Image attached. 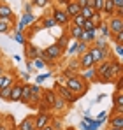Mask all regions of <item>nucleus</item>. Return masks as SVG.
I'll return each mask as SVG.
<instances>
[{
  "label": "nucleus",
  "mask_w": 123,
  "mask_h": 130,
  "mask_svg": "<svg viewBox=\"0 0 123 130\" xmlns=\"http://www.w3.org/2000/svg\"><path fill=\"white\" fill-rule=\"evenodd\" d=\"M88 86H90V83H86L79 74H76V76H72V77H69V79L65 81V88L70 90L76 97L84 95V93L88 91Z\"/></svg>",
  "instance_id": "1"
},
{
  "label": "nucleus",
  "mask_w": 123,
  "mask_h": 130,
  "mask_svg": "<svg viewBox=\"0 0 123 130\" xmlns=\"http://www.w3.org/2000/svg\"><path fill=\"white\" fill-rule=\"evenodd\" d=\"M109 65H111V60H109V58L95 65V74H97V81H99V83H113L114 76H113Z\"/></svg>",
  "instance_id": "2"
},
{
  "label": "nucleus",
  "mask_w": 123,
  "mask_h": 130,
  "mask_svg": "<svg viewBox=\"0 0 123 130\" xmlns=\"http://www.w3.org/2000/svg\"><path fill=\"white\" fill-rule=\"evenodd\" d=\"M88 53H90V56H91V60H93L95 65L109 58V49H99V47H95L93 44L88 46Z\"/></svg>",
  "instance_id": "3"
},
{
  "label": "nucleus",
  "mask_w": 123,
  "mask_h": 130,
  "mask_svg": "<svg viewBox=\"0 0 123 130\" xmlns=\"http://www.w3.org/2000/svg\"><path fill=\"white\" fill-rule=\"evenodd\" d=\"M53 90L56 91V95L60 97L65 104H74V102L78 100V97H76L70 90H67L65 86H58V85H55V88H53Z\"/></svg>",
  "instance_id": "4"
},
{
  "label": "nucleus",
  "mask_w": 123,
  "mask_h": 130,
  "mask_svg": "<svg viewBox=\"0 0 123 130\" xmlns=\"http://www.w3.org/2000/svg\"><path fill=\"white\" fill-rule=\"evenodd\" d=\"M51 18L55 20L56 25H60V26H65V25H69V23H70V18L67 16V12H65L62 7H53Z\"/></svg>",
  "instance_id": "5"
},
{
  "label": "nucleus",
  "mask_w": 123,
  "mask_h": 130,
  "mask_svg": "<svg viewBox=\"0 0 123 130\" xmlns=\"http://www.w3.org/2000/svg\"><path fill=\"white\" fill-rule=\"evenodd\" d=\"M0 20L14 25V12L7 2H0Z\"/></svg>",
  "instance_id": "6"
},
{
  "label": "nucleus",
  "mask_w": 123,
  "mask_h": 130,
  "mask_svg": "<svg viewBox=\"0 0 123 130\" xmlns=\"http://www.w3.org/2000/svg\"><path fill=\"white\" fill-rule=\"evenodd\" d=\"M105 21H107V26H109L111 35H113V34H118V32L123 30V18L121 16H111V18H107Z\"/></svg>",
  "instance_id": "7"
},
{
  "label": "nucleus",
  "mask_w": 123,
  "mask_h": 130,
  "mask_svg": "<svg viewBox=\"0 0 123 130\" xmlns=\"http://www.w3.org/2000/svg\"><path fill=\"white\" fill-rule=\"evenodd\" d=\"M23 46H25V56H26V60H28V62H32V60H35V58H39L41 49H39V47H37L34 42L26 41Z\"/></svg>",
  "instance_id": "8"
},
{
  "label": "nucleus",
  "mask_w": 123,
  "mask_h": 130,
  "mask_svg": "<svg viewBox=\"0 0 123 130\" xmlns=\"http://www.w3.org/2000/svg\"><path fill=\"white\" fill-rule=\"evenodd\" d=\"M34 21H37V18H35V14L34 12H25L23 16H21V20H20V23H18V26L14 28V30H20V32H25L30 25Z\"/></svg>",
  "instance_id": "9"
},
{
  "label": "nucleus",
  "mask_w": 123,
  "mask_h": 130,
  "mask_svg": "<svg viewBox=\"0 0 123 130\" xmlns=\"http://www.w3.org/2000/svg\"><path fill=\"white\" fill-rule=\"evenodd\" d=\"M49 118H51V114H48L46 111L37 112V114L34 116V127H35V130H39L41 127L48 125V123H49Z\"/></svg>",
  "instance_id": "10"
},
{
  "label": "nucleus",
  "mask_w": 123,
  "mask_h": 130,
  "mask_svg": "<svg viewBox=\"0 0 123 130\" xmlns=\"http://www.w3.org/2000/svg\"><path fill=\"white\" fill-rule=\"evenodd\" d=\"M21 88H23V81H14V83H12L11 100H9V102H20V99H21Z\"/></svg>",
  "instance_id": "11"
},
{
  "label": "nucleus",
  "mask_w": 123,
  "mask_h": 130,
  "mask_svg": "<svg viewBox=\"0 0 123 130\" xmlns=\"http://www.w3.org/2000/svg\"><path fill=\"white\" fill-rule=\"evenodd\" d=\"M83 72L79 74L83 79L86 81V83H95L97 81V74H95V65L93 67H90V69H81Z\"/></svg>",
  "instance_id": "12"
},
{
  "label": "nucleus",
  "mask_w": 123,
  "mask_h": 130,
  "mask_svg": "<svg viewBox=\"0 0 123 130\" xmlns=\"http://www.w3.org/2000/svg\"><path fill=\"white\" fill-rule=\"evenodd\" d=\"M14 72H16V69L12 70V74H9V72H4L2 76H0V90L5 86H11L16 79H14Z\"/></svg>",
  "instance_id": "13"
},
{
  "label": "nucleus",
  "mask_w": 123,
  "mask_h": 130,
  "mask_svg": "<svg viewBox=\"0 0 123 130\" xmlns=\"http://www.w3.org/2000/svg\"><path fill=\"white\" fill-rule=\"evenodd\" d=\"M63 11L67 12V16H69V18H74L76 14H79L81 7H79V5H78V4H76L74 0H70V2H69V4H67L65 7H63Z\"/></svg>",
  "instance_id": "14"
},
{
  "label": "nucleus",
  "mask_w": 123,
  "mask_h": 130,
  "mask_svg": "<svg viewBox=\"0 0 123 130\" xmlns=\"http://www.w3.org/2000/svg\"><path fill=\"white\" fill-rule=\"evenodd\" d=\"M78 60H79V67H81V69H90V67H93V65H95L88 51H86V53H83V55H79V56H78Z\"/></svg>",
  "instance_id": "15"
},
{
  "label": "nucleus",
  "mask_w": 123,
  "mask_h": 130,
  "mask_svg": "<svg viewBox=\"0 0 123 130\" xmlns=\"http://www.w3.org/2000/svg\"><path fill=\"white\" fill-rule=\"evenodd\" d=\"M97 35H99V30H93V32H83V35H81V42L84 44H88V46H91L93 44V41L97 39Z\"/></svg>",
  "instance_id": "16"
},
{
  "label": "nucleus",
  "mask_w": 123,
  "mask_h": 130,
  "mask_svg": "<svg viewBox=\"0 0 123 130\" xmlns=\"http://www.w3.org/2000/svg\"><path fill=\"white\" fill-rule=\"evenodd\" d=\"M83 32H84V30H83L81 26H76V25L70 23V28H69V34H67V35H69L72 41H79L81 35H83Z\"/></svg>",
  "instance_id": "17"
},
{
  "label": "nucleus",
  "mask_w": 123,
  "mask_h": 130,
  "mask_svg": "<svg viewBox=\"0 0 123 130\" xmlns=\"http://www.w3.org/2000/svg\"><path fill=\"white\" fill-rule=\"evenodd\" d=\"M30 95H32V91H30V85L23 83V88H21V99H20V102H21V104H25V106H28Z\"/></svg>",
  "instance_id": "18"
},
{
  "label": "nucleus",
  "mask_w": 123,
  "mask_h": 130,
  "mask_svg": "<svg viewBox=\"0 0 123 130\" xmlns=\"http://www.w3.org/2000/svg\"><path fill=\"white\" fill-rule=\"evenodd\" d=\"M107 118H109V127L123 128V118H121V114H111V116H107Z\"/></svg>",
  "instance_id": "19"
},
{
  "label": "nucleus",
  "mask_w": 123,
  "mask_h": 130,
  "mask_svg": "<svg viewBox=\"0 0 123 130\" xmlns=\"http://www.w3.org/2000/svg\"><path fill=\"white\" fill-rule=\"evenodd\" d=\"M18 128L20 130H35V127H34V116H26L18 125Z\"/></svg>",
  "instance_id": "20"
},
{
  "label": "nucleus",
  "mask_w": 123,
  "mask_h": 130,
  "mask_svg": "<svg viewBox=\"0 0 123 130\" xmlns=\"http://www.w3.org/2000/svg\"><path fill=\"white\" fill-rule=\"evenodd\" d=\"M97 30H99V34H102V37L111 39V32H109V26H107V21H105V20L100 21V25L97 26Z\"/></svg>",
  "instance_id": "21"
},
{
  "label": "nucleus",
  "mask_w": 123,
  "mask_h": 130,
  "mask_svg": "<svg viewBox=\"0 0 123 130\" xmlns=\"http://www.w3.org/2000/svg\"><path fill=\"white\" fill-rule=\"evenodd\" d=\"M41 26L46 28V30H51V28L56 26V23H55V20H53L51 16H44V18L41 20Z\"/></svg>",
  "instance_id": "22"
},
{
  "label": "nucleus",
  "mask_w": 123,
  "mask_h": 130,
  "mask_svg": "<svg viewBox=\"0 0 123 130\" xmlns=\"http://www.w3.org/2000/svg\"><path fill=\"white\" fill-rule=\"evenodd\" d=\"M69 39H70V37H69L67 34H63V35H60V37L56 39V42H55V44H56L60 49H63V51H65V49L69 47Z\"/></svg>",
  "instance_id": "23"
},
{
  "label": "nucleus",
  "mask_w": 123,
  "mask_h": 130,
  "mask_svg": "<svg viewBox=\"0 0 123 130\" xmlns=\"http://www.w3.org/2000/svg\"><path fill=\"white\" fill-rule=\"evenodd\" d=\"M62 125H63V123H62L60 116H51V118H49V127L53 130H62Z\"/></svg>",
  "instance_id": "24"
},
{
  "label": "nucleus",
  "mask_w": 123,
  "mask_h": 130,
  "mask_svg": "<svg viewBox=\"0 0 123 130\" xmlns=\"http://www.w3.org/2000/svg\"><path fill=\"white\" fill-rule=\"evenodd\" d=\"M93 46L99 47V49H109V44H107V39L105 37H97L93 41Z\"/></svg>",
  "instance_id": "25"
},
{
  "label": "nucleus",
  "mask_w": 123,
  "mask_h": 130,
  "mask_svg": "<svg viewBox=\"0 0 123 130\" xmlns=\"http://www.w3.org/2000/svg\"><path fill=\"white\" fill-rule=\"evenodd\" d=\"M79 12H81V16L84 18V20H90V18H91V16L95 14V9H93V7H88V5H86V7H81V11H79Z\"/></svg>",
  "instance_id": "26"
},
{
  "label": "nucleus",
  "mask_w": 123,
  "mask_h": 130,
  "mask_svg": "<svg viewBox=\"0 0 123 130\" xmlns=\"http://www.w3.org/2000/svg\"><path fill=\"white\" fill-rule=\"evenodd\" d=\"M11 90H12V85H11V86L2 88V90H0V99H2V100H7V102H9V100H11Z\"/></svg>",
  "instance_id": "27"
},
{
  "label": "nucleus",
  "mask_w": 123,
  "mask_h": 130,
  "mask_svg": "<svg viewBox=\"0 0 123 130\" xmlns=\"http://www.w3.org/2000/svg\"><path fill=\"white\" fill-rule=\"evenodd\" d=\"M65 106H67V104L62 100L58 95H56V99H55V102H53V107H51V109H55V111H63V109H65Z\"/></svg>",
  "instance_id": "28"
},
{
  "label": "nucleus",
  "mask_w": 123,
  "mask_h": 130,
  "mask_svg": "<svg viewBox=\"0 0 123 130\" xmlns=\"http://www.w3.org/2000/svg\"><path fill=\"white\" fill-rule=\"evenodd\" d=\"M9 35H14L16 42H20V44H25V42H26V37H25V34H23V32H20V30H14V34L11 32Z\"/></svg>",
  "instance_id": "29"
},
{
  "label": "nucleus",
  "mask_w": 123,
  "mask_h": 130,
  "mask_svg": "<svg viewBox=\"0 0 123 130\" xmlns=\"http://www.w3.org/2000/svg\"><path fill=\"white\" fill-rule=\"evenodd\" d=\"M113 104L116 107H123V93L121 91H116V95L113 97Z\"/></svg>",
  "instance_id": "30"
},
{
  "label": "nucleus",
  "mask_w": 123,
  "mask_h": 130,
  "mask_svg": "<svg viewBox=\"0 0 123 130\" xmlns=\"http://www.w3.org/2000/svg\"><path fill=\"white\" fill-rule=\"evenodd\" d=\"M88 51V44L81 42V41H78V44H76V55L79 56V55H83V53H86Z\"/></svg>",
  "instance_id": "31"
},
{
  "label": "nucleus",
  "mask_w": 123,
  "mask_h": 130,
  "mask_svg": "<svg viewBox=\"0 0 123 130\" xmlns=\"http://www.w3.org/2000/svg\"><path fill=\"white\" fill-rule=\"evenodd\" d=\"M84 32H93V30H97V26L91 23V20H84V23H83V26H81Z\"/></svg>",
  "instance_id": "32"
},
{
  "label": "nucleus",
  "mask_w": 123,
  "mask_h": 130,
  "mask_svg": "<svg viewBox=\"0 0 123 130\" xmlns=\"http://www.w3.org/2000/svg\"><path fill=\"white\" fill-rule=\"evenodd\" d=\"M67 67L72 69V70H76V72H81V67H79V60H78V58L69 60V65H67Z\"/></svg>",
  "instance_id": "33"
},
{
  "label": "nucleus",
  "mask_w": 123,
  "mask_h": 130,
  "mask_svg": "<svg viewBox=\"0 0 123 130\" xmlns=\"http://www.w3.org/2000/svg\"><path fill=\"white\" fill-rule=\"evenodd\" d=\"M90 20H91V23H93L95 26H99V25H100V21L104 20V18H102V12H99V11H95V14H93V16L90 18Z\"/></svg>",
  "instance_id": "34"
},
{
  "label": "nucleus",
  "mask_w": 123,
  "mask_h": 130,
  "mask_svg": "<svg viewBox=\"0 0 123 130\" xmlns=\"http://www.w3.org/2000/svg\"><path fill=\"white\" fill-rule=\"evenodd\" d=\"M70 23H72V25H76V26H83V23H84V18L81 16V12H79V14H76L74 18H70Z\"/></svg>",
  "instance_id": "35"
},
{
  "label": "nucleus",
  "mask_w": 123,
  "mask_h": 130,
  "mask_svg": "<svg viewBox=\"0 0 123 130\" xmlns=\"http://www.w3.org/2000/svg\"><path fill=\"white\" fill-rule=\"evenodd\" d=\"M51 76H53L51 72H48V74H39V76H35V83H37V85H42V83H44L46 79H49Z\"/></svg>",
  "instance_id": "36"
},
{
  "label": "nucleus",
  "mask_w": 123,
  "mask_h": 130,
  "mask_svg": "<svg viewBox=\"0 0 123 130\" xmlns=\"http://www.w3.org/2000/svg\"><path fill=\"white\" fill-rule=\"evenodd\" d=\"M76 74H79V72H76V70H72V69H69V67H65L63 72H62V76H63L65 79H69V77H72V76H76Z\"/></svg>",
  "instance_id": "37"
},
{
  "label": "nucleus",
  "mask_w": 123,
  "mask_h": 130,
  "mask_svg": "<svg viewBox=\"0 0 123 130\" xmlns=\"http://www.w3.org/2000/svg\"><path fill=\"white\" fill-rule=\"evenodd\" d=\"M111 39L114 41V44H123V30H121V32H118V34H113Z\"/></svg>",
  "instance_id": "38"
},
{
  "label": "nucleus",
  "mask_w": 123,
  "mask_h": 130,
  "mask_svg": "<svg viewBox=\"0 0 123 130\" xmlns=\"http://www.w3.org/2000/svg\"><path fill=\"white\" fill-rule=\"evenodd\" d=\"M32 65H34V69H44V67H46L44 60H41V58H35V60H32Z\"/></svg>",
  "instance_id": "39"
},
{
  "label": "nucleus",
  "mask_w": 123,
  "mask_h": 130,
  "mask_svg": "<svg viewBox=\"0 0 123 130\" xmlns=\"http://www.w3.org/2000/svg\"><path fill=\"white\" fill-rule=\"evenodd\" d=\"M49 2H51V0H32V4H34L35 7H41V9H42V7H46Z\"/></svg>",
  "instance_id": "40"
},
{
  "label": "nucleus",
  "mask_w": 123,
  "mask_h": 130,
  "mask_svg": "<svg viewBox=\"0 0 123 130\" xmlns=\"http://www.w3.org/2000/svg\"><path fill=\"white\" fill-rule=\"evenodd\" d=\"M114 51H116L118 58H121L123 56V44H116V46H114Z\"/></svg>",
  "instance_id": "41"
},
{
  "label": "nucleus",
  "mask_w": 123,
  "mask_h": 130,
  "mask_svg": "<svg viewBox=\"0 0 123 130\" xmlns=\"http://www.w3.org/2000/svg\"><path fill=\"white\" fill-rule=\"evenodd\" d=\"M102 5H104V0H95V5H93V9L100 12V11H102Z\"/></svg>",
  "instance_id": "42"
},
{
  "label": "nucleus",
  "mask_w": 123,
  "mask_h": 130,
  "mask_svg": "<svg viewBox=\"0 0 123 130\" xmlns=\"http://www.w3.org/2000/svg\"><path fill=\"white\" fill-rule=\"evenodd\" d=\"M107 116H109V112H107V111H100L97 118H99V120H102V121H105V120H107Z\"/></svg>",
  "instance_id": "43"
},
{
  "label": "nucleus",
  "mask_w": 123,
  "mask_h": 130,
  "mask_svg": "<svg viewBox=\"0 0 123 130\" xmlns=\"http://www.w3.org/2000/svg\"><path fill=\"white\" fill-rule=\"evenodd\" d=\"M32 9H34V4L26 0V4H25V12H32Z\"/></svg>",
  "instance_id": "44"
},
{
  "label": "nucleus",
  "mask_w": 123,
  "mask_h": 130,
  "mask_svg": "<svg viewBox=\"0 0 123 130\" xmlns=\"http://www.w3.org/2000/svg\"><path fill=\"white\" fill-rule=\"evenodd\" d=\"M34 70H35V69H34V65H32V62H28V60H26V72H30V74H32Z\"/></svg>",
  "instance_id": "45"
},
{
  "label": "nucleus",
  "mask_w": 123,
  "mask_h": 130,
  "mask_svg": "<svg viewBox=\"0 0 123 130\" xmlns=\"http://www.w3.org/2000/svg\"><path fill=\"white\" fill-rule=\"evenodd\" d=\"M104 99H105V93H100V95H99V97L93 100V104H99V102H102Z\"/></svg>",
  "instance_id": "46"
},
{
  "label": "nucleus",
  "mask_w": 123,
  "mask_h": 130,
  "mask_svg": "<svg viewBox=\"0 0 123 130\" xmlns=\"http://www.w3.org/2000/svg\"><path fill=\"white\" fill-rule=\"evenodd\" d=\"M74 2H76L79 7H86V5H88V0H74Z\"/></svg>",
  "instance_id": "47"
},
{
  "label": "nucleus",
  "mask_w": 123,
  "mask_h": 130,
  "mask_svg": "<svg viewBox=\"0 0 123 130\" xmlns=\"http://www.w3.org/2000/svg\"><path fill=\"white\" fill-rule=\"evenodd\" d=\"M21 77L28 81V79H30V72H21Z\"/></svg>",
  "instance_id": "48"
},
{
  "label": "nucleus",
  "mask_w": 123,
  "mask_h": 130,
  "mask_svg": "<svg viewBox=\"0 0 123 130\" xmlns=\"http://www.w3.org/2000/svg\"><path fill=\"white\" fill-rule=\"evenodd\" d=\"M79 127H81L83 130H88V123H86L84 120H81V125H79Z\"/></svg>",
  "instance_id": "49"
},
{
  "label": "nucleus",
  "mask_w": 123,
  "mask_h": 130,
  "mask_svg": "<svg viewBox=\"0 0 123 130\" xmlns=\"http://www.w3.org/2000/svg\"><path fill=\"white\" fill-rule=\"evenodd\" d=\"M56 2H58V4H60V5H63V7H65V5H67V4H69V2H70V0H56Z\"/></svg>",
  "instance_id": "50"
},
{
  "label": "nucleus",
  "mask_w": 123,
  "mask_h": 130,
  "mask_svg": "<svg viewBox=\"0 0 123 130\" xmlns=\"http://www.w3.org/2000/svg\"><path fill=\"white\" fill-rule=\"evenodd\" d=\"M39 130H53V128H51V127H49V123H48V125H44V127H41Z\"/></svg>",
  "instance_id": "51"
},
{
  "label": "nucleus",
  "mask_w": 123,
  "mask_h": 130,
  "mask_svg": "<svg viewBox=\"0 0 123 130\" xmlns=\"http://www.w3.org/2000/svg\"><path fill=\"white\" fill-rule=\"evenodd\" d=\"M4 70H5V67H4V65H2V63H0V76L4 74Z\"/></svg>",
  "instance_id": "52"
},
{
  "label": "nucleus",
  "mask_w": 123,
  "mask_h": 130,
  "mask_svg": "<svg viewBox=\"0 0 123 130\" xmlns=\"http://www.w3.org/2000/svg\"><path fill=\"white\" fill-rule=\"evenodd\" d=\"M107 130H123V128H114V127H107Z\"/></svg>",
  "instance_id": "53"
},
{
  "label": "nucleus",
  "mask_w": 123,
  "mask_h": 130,
  "mask_svg": "<svg viewBox=\"0 0 123 130\" xmlns=\"http://www.w3.org/2000/svg\"><path fill=\"white\" fill-rule=\"evenodd\" d=\"M11 130H20V128H18V127H12V128H11Z\"/></svg>",
  "instance_id": "54"
},
{
  "label": "nucleus",
  "mask_w": 123,
  "mask_h": 130,
  "mask_svg": "<svg viewBox=\"0 0 123 130\" xmlns=\"http://www.w3.org/2000/svg\"><path fill=\"white\" fill-rule=\"evenodd\" d=\"M0 2H5V0H0Z\"/></svg>",
  "instance_id": "55"
}]
</instances>
